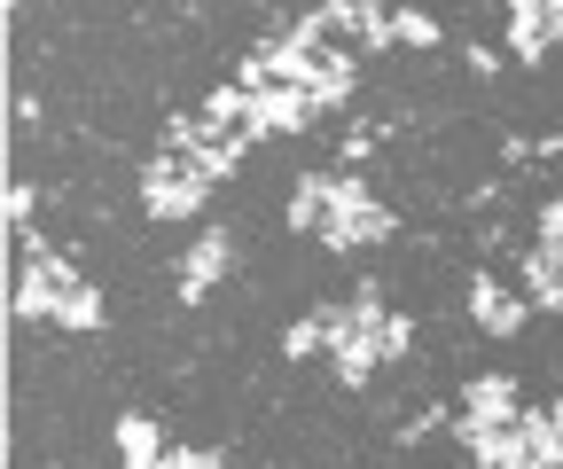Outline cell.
I'll use <instances>...</instances> for the list:
<instances>
[{
  "label": "cell",
  "mask_w": 563,
  "mask_h": 469,
  "mask_svg": "<svg viewBox=\"0 0 563 469\" xmlns=\"http://www.w3.org/2000/svg\"><path fill=\"white\" fill-rule=\"evenodd\" d=\"M548 423H555V438H563V399H548Z\"/></svg>",
  "instance_id": "25"
},
{
  "label": "cell",
  "mask_w": 563,
  "mask_h": 469,
  "mask_svg": "<svg viewBox=\"0 0 563 469\" xmlns=\"http://www.w3.org/2000/svg\"><path fill=\"white\" fill-rule=\"evenodd\" d=\"M70 282H79V266L70 258H24V275H16V321H55L63 313V298H70Z\"/></svg>",
  "instance_id": "2"
},
{
  "label": "cell",
  "mask_w": 563,
  "mask_h": 469,
  "mask_svg": "<svg viewBox=\"0 0 563 469\" xmlns=\"http://www.w3.org/2000/svg\"><path fill=\"white\" fill-rule=\"evenodd\" d=\"M203 196H211V172L196 157H173L165 149V157L141 165V212H150V220H196Z\"/></svg>",
  "instance_id": "1"
},
{
  "label": "cell",
  "mask_w": 563,
  "mask_h": 469,
  "mask_svg": "<svg viewBox=\"0 0 563 469\" xmlns=\"http://www.w3.org/2000/svg\"><path fill=\"white\" fill-rule=\"evenodd\" d=\"M470 321L485 328V337H525L532 305H525V290H509L501 275H470Z\"/></svg>",
  "instance_id": "5"
},
{
  "label": "cell",
  "mask_w": 563,
  "mask_h": 469,
  "mask_svg": "<svg viewBox=\"0 0 563 469\" xmlns=\"http://www.w3.org/2000/svg\"><path fill=\"white\" fill-rule=\"evenodd\" d=\"M384 235H399V220H391L384 204H368V212H352V220H336V227H329L321 243H329V250H352V243H384Z\"/></svg>",
  "instance_id": "13"
},
{
  "label": "cell",
  "mask_w": 563,
  "mask_h": 469,
  "mask_svg": "<svg viewBox=\"0 0 563 469\" xmlns=\"http://www.w3.org/2000/svg\"><path fill=\"white\" fill-rule=\"evenodd\" d=\"M110 321V305H102V290L95 282H70V298H63V313H55V328H70V337H87V328H102Z\"/></svg>",
  "instance_id": "14"
},
{
  "label": "cell",
  "mask_w": 563,
  "mask_h": 469,
  "mask_svg": "<svg viewBox=\"0 0 563 469\" xmlns=\"http://www.w3.org/2000/svg\"><path fill=\"white\" fill-rule=\"evenodd\" d=\"M313 353H329V313H306L282 328V360H313Z\"/></svg>",
  "instance_id": "15"
},
{
  "label": "cell",
  "mask_w": 563,
  "mask_h": 469,
  "mask_svg": "<svg viewBox=\"0 0 563 469\" xmlns=\"http://www.w3.org/2000/svg\"><path fill=\"white\" fill-rule=\"evenodd\" d=\"M555 40H563V0H517L509 9V55L525 71H540Z\"/></svg>",
  "instance_id": "3"
},
{
  "label": "cell",
  "mask_w": 563,
  "mask_h": 469,
  "mask_svg": "<svg viewBox=\"0 0 563 469\" xmlns=\"http://www.w3.org/2000/svg\"><path fill=\"white\" fill-rule=\"evenodd\" d=\"M470 71H485V79H493V71H501V47H485V40H470Z\"/></svg>",
  "instance_id": "23"
},
{
  "label": "cell",
  "mask_w": 563,
  "mask_h": 469,
  "mask_svg": "<svg viewBox=\"0 0 563 469\" xmlns=\"http://www.w3.org/2000/svg\"><path fill=\"white\" fill-rule=\"evenodd\" d=\"M110 446H118V461H125V469H157V461L173 454V446H165V431H157L150 415H118V423H110Z\"/></svg>",
  "instance_id": "10"
},
{
  "label": "cell",
  "mask_w": 563,
  "mask_h": 469,
  "mask_svg": "<svg viewBox=\"0 0 563 469\" xmlns=\"http://www.w3.org/2000/svg\"><path fill=\"white\" fill-rule=\"evenodd\" d=\"M555 227H563V196H548V204L532 212V235H555Z\"/></svg>",
  "instance_id": "22"
},
{
  "label": "cell",
  "mask_w": 563,
  "mask_h": 469,
  "mask_svg": "<svg viewBox=\"0 0 563 469\" xmlns=\"http://www.w3.org/2000/svg\"><path fill=\"white\" fill-rule=\"evenodd\" d=\"M321 110H313V94L306 87H266V94H251V142H274V133H306Z\"/></svg>",
  "instance_id": "6"
},
{
  "label": "cell",
  "mask_w": 563,
  "mask_h": 469,
  "mask_svg": "<svg viewBox=\"0 0 563 469\" xmlns=\"http://www.w3.org/2000/svg\"><path fill=\"white\" fill-rule=\"evenodd\" d=\"M391 40H407V47H439L446 32H439L431 9H391Z\"/></svg>",
  "instance_id": "16"
},
{
  "label": "cell",
  "mask_w": 563,
  "mask_h": 469,
  "mask_svg": "<svg viewBox=\"0 0 563 469\" xmlns=\"http://www.w3.org/2000/svg\"><path fill=\"white\" fill-rule=\"evenodd\" d=\"M525 407H517V383L509 376H477L470 391H462V415L454 423H470V431H509Z\"/></svg>",
  "instance_id": "7"
},
{
  "label": "cell",
  "mask_w": 563,
  "mask_h": 469,
  "mask_svg": "<svg viewBox=\"0 0 563 469\" xmlns=\"http://www.w3.org/2000/svg\"><path fill=\"white\" fill-rule=\"evenodd\" d=\"M306 94H313V110H344L352 94H361V63H352L344 47H321L313 71H306Z\"/></svg>",
  "instance_id": "8"
},
{
  "label": "cell",
  "mask_w": 563,
  "mask_h": 469,
  "mask_svg": "<svg viewBox=\"0 0 563 469\" xmlns=\"http://www.w3.org/2000/svg\"><path fill=\"white\" fill-rule=\"evenodd\" d=\"M517 282H525V305H532V313H555V321H563V266H548L540 250H525V275H517Z\"/></svg>",
  "instance_id": "11"
},
{
  "label": "cell",
  "mask_w": 563,
  "mask_h": 469,
  "mask_svg": "<svg viewBox=\"0 0 563 469\" xmlns=\"http://www.w3.org/2000/svg\"><path fill=\"white\" fill-rule=\"evenodd\" d=\"M376 353H384V360H407V353H415V321H407V313H391V321H384Z\"/></svg>",
  "instance_id": "17"
},
{
  "label": "cell",
  "mask_w": 563,
  "mask_h": 469,
  "mask_svg": "<svg viewBox=\"0 0 563 469\" xmlns=\"http://www.w3.org/2000/svg\"><path fill=\"white\" fill-rule=\"evenodd\" d=\"M290 227H298V235H321V227H329V172H306V180L290 188Z\"/></svg>",
  "instance_id": "12"
},
{
  "label": "cell",
  "mask_w": 563,
  "mask_h": 469,
  "mask_svg": "<svg viewBox=\"0 0 563 469\" xmlns=\"http://www.w3.org/2000/svg\"><path fill=\"white\" fill-rule=\"evenodd\" d=\"M368 149H376V125H352V133H344V149H336L344 172H352V157H368Z\"/></svg>",
  "instance_id": "21"
},
{
  "label": "cell",
  "mask_w": 563,
  "mask_h": 469,
  "mask_svg": "<svg viewBox=\"0 0 563 469\" xmlns=\"http://www.w3.org/2000/svg\"><path fill=\"white\" fill-rule=\"evenodd\" d=\"M454 438H462L470 469H525V461H532L525 438H517V423H509V431H470V423H454Z\"/></svg>",
  "instance_id": "9"
},
{
  "label": "cell",
  "mask_w": 563,
  "mask_h": 469,
  "mask_svg": "<svg viewBox=\"0 0 563 469\" xmlns=\"http://www.w3.org/2000/svg\"><path fill=\"white\" fill-rule=\"evenodd\" d=\"M439 431H454V415H446V407H422V415H407L399 446H422V438H439Z\"/></svg>",
  "instance_id": "18"
},
{
  "label": "cell",
  "mask_w": 563,
  "mask_h": 469,
  "mask_svg": "<svg viewBox=\"0 0 563 469\" xmlns=\"http://www.w3.org/2000/svg\"><path fill=\"white\" fill-rule=\"evenodd\" d=\"M47 469H70V461H47Z\"/></svg>",
  "instance_id": "26"
},
{
  "label": "cell",
  "mask_w": 563,
  "mask_h": 469,
  "mask_svg": "<svg viewBox=\"0 0 563 469\" xmlns=\"http://www.w3.org/2000/svg\"><path fill=\"white\" fill-rule=\"evenodd\" d=\"M228 266H235V235H228V227H203V235L180 250V305H203L211 282H220Z\"/></svg>",
  "instance_id": "4"
},
{
  "label": "cell",
  "mask_w": 563,
  "mask_h": 469,
  "mask_svg": "<svg viewBox=\"0 0 563 469\" xmlns=\"http://www.w3.org/2000/svg\"><path fill=\"white\" fill-rule=\"evenodd\" d=\"M157 469H228V461H220V454H203V446H173Z\"/></svg>",
  "instance_id": "20"
},
{
  "label": "cell",
  "mask_w": 563,
  "mask_h": 469,
  "mask_svg": "<svg viewBox=\"0 0 563 469\" xmlns=\"http://www.w3.org/2000/svg\"><path fill=\"white\" fill-rule=\"evenodd\" d=\"M532 250H540L548 266H563V227H555V235H532Z\"/></svg>",
  "instance_id": "24"
},
{
  "label": "cell",
  "mask_w": 563,
  "mask_h": 469,
  "mask_svg": "<svg viewBox=\"0 0 563 469\" xmlns=\"http://www.w3.org/2000/svg\"><path fill=\"white\" fill-rule=\"evenodd\" d=\"M32 204H40V196H32L24 180H9V227H16V235H32Z\"/></svg>",
  "instance_id": "19"
}]
</instances>
